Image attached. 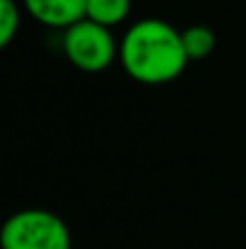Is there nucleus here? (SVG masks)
<instances>
[{"instance_id": "7ed1b4c3", "label": "nucleus", "mask_w": 246, "mask_h": 249, "mask_svg": "<svg viewBox=\"0 0 246 249\" xmlns=\"http://www.w3.org/2000/svg\"><path fill=\"white\" fill-rule=\"evenodd\" d=\"M63 53L82 73H101L118 58V44L111 27L84 17L63 29Z\"/></svg>"}, {"instance_id": "0eeeda50", "label": "nucleus", "mask_w": 246, "mask_h": 249, "mask_svg": "<svg viewBox=\"0 0 246 249\" xmlns=\"http://www.w3.org/2000/svg\"><path fill=\"white\" fill-rule=\"evenodd\" d=\"M19 22H22V10L17 5V0H0V46H10L12 39L19 32Z\"/></svg>"}, {"instance_id": "f257e3e1", "label": "nucleus", "mask_w": 246, "mask_h": 249, "mask_svg": "<svg viewBox=\"0 0 246 249\" xmlns=\"http://www.w3.org/2000/svg\"><path fill=\"white\" fill-rule=\"evenodd\" d=\"M118 63L123 73L140 85H166L191 63L181 32L157 17L138 19L118 41Z\"/></svg>"}, {"instance_id": "20e7f679", "label": "nucleus", "mask_w": 246, "mask_h": 249, "mask_svg": "<svg viewBox=\"0 0 246 249\" xmlns=\"http://www.w3.org/2000/svg\"><path fill=\"white\" fill-rule=\"evenodd\" d=\"M22 7L32 19L51 29H68L87 15V0H22Z\"/></svg>"}, {"instance_id": "423d86ee", "label": "nucleus", "mask_w": 246, "mask_h": 249, "mask_svg": "<svg viewBox=\"0 0 246 249\" xmlns=\"http://www.w3.org/2000/svg\"><path fill=\"white\" fill-rule=\"evenodd\" d=\"M131 15V0H87V15L89 19L104 24V27H116L126 22Z\"/></svg>"}, {"instance_id": "39448f33", "label": "nucleus", "mask_w": 246, "mask_h": 249, "mask_svg": "<svg viewBox=\"0 0 246 249\" xmlns=\"http://www.w3.org/2000/svg\"><path fill=\"white\" fill-rule=\"evenodd\" d=\"M181 39H183V49L188 53L191 61H203L208 58L213 51H215V32L205 24H193V27H186L181 29Z\"/></svg>"}, {"instance_id": "f03ea898", "label": "nucleus", "mask_w": 246, "mask_h": 249, "mask_svg": "<svg viewBox=\"0 0 246 249\" xmlns=\"http://www.w3.org/2000/svg\"><path fill=\"white\" fill-rule=\"evenodd\" d=\"M70 245L66 220L46 208H22L0 230L2 249H70Z\"/></svg>"}]
</instances>
